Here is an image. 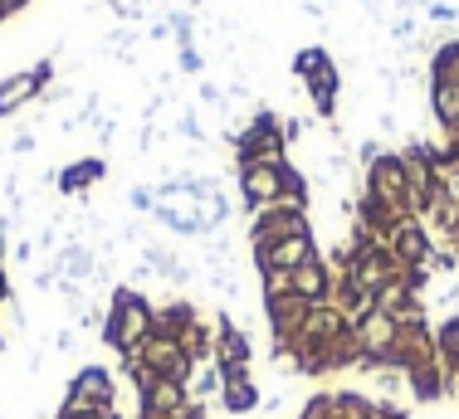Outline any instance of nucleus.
<instances>
[{
    "label": "nucleus",
    "instance_id": "1",
    "mask_svg": "<svg viewBox=\"0 0 459 419\" xmlns=\"http://www.w3.org/2000/svg\"><path fill=\"white\" fill-rule=\"evenodd\" d=\"M147 337H152V312H147V303H142L137 293H127V288H123V293L113 297V317L103 322V341H108L113 351H123L127 361H133Z\"/></svg>",
    "mask_w": 459,
    "mask_h": 419
},
{
    "label": "nucleus",
    "instance_id": "2",
    "mask_svg": "<svg viewBox=\"0 0 459 419\" xmlns=\"http://www.w3.org/2000/svg\"><path fill=\"white\" fill-rule=\"evenodd\" d=\"M255 259L264 273H293V269H303V263H313V239L289 235V239H279V244H259Z\"/></svg>",
    "mask_w": 459,
    "mask_h": 419
},
{
    "label": "nucleus",
    "instance_id": "3",
    "mask_svg": "<svg viewBox=\"0 0 459 419\" xmlns=\"http://www.w3.org/2000/svg\"><path fill=\"white\" fill-rule=\"evenodd\" d=\"M371 201H381L386 210H396L401 201H411L406 167H401L396 157H377V161H371Z\"/></svg>",
    "mask_w": 459,
    "mask_h": 419
},
{
    "label": "nucleus",
    "instance_id": "4",
    "mask_svg": "<svg viewBox=\"0 0 459 419\" xmlns=\"http://www.w3.org/2000/svg\"><path fill=\"white\" fill-rule=\"evenodd\" d=\"M289 175L283 167H245L239 171V191L249 205H279V195L289 191Z\"/></svg>",
    "mask_w": 459,
    "mask_h": 419
},
{
    "label": "nucleus",
    "instance_id": "5",
    "mask_svg": "<svg viewBox=\"0 0 459 419\" xmlns=\"http://www.w3.org/2000/svg\"><path fill=\"white\" fill-rule=\"evenodd\" d=\"M289 235H308V219L299 205H269V215L255 225V244H279Z\"/></svg>",
    "mask_w": 459,
    "mask_h": 419
},
{
    "label": "nucleus",
    "instance_id": "6",
    "mask_svg": "<svg viewBox=\"0 0 459 419\" xmlns=\"http://www.w3.org/2000/svg\"><path fill=\"white\" fill-rule=\"evenodd\" d=\"M186 410L181 381H147L142 385V419H171Z\"/></svg>",
    "mask_w": 459,
    "mask_h": 419
},
{
    "label": "nucleus",
    "instance_id": "7",
    "mask_svg": "<svg viewBox=\"0 0 459 419\" xmlns=\"http://www.w3.org/2000/svg\"><path fill=\"white\" fill-rule=\"evenodd\" d=\"M45 79H49V64H39V69H25V73H15V79L0 83V117L20 113V107H25L30 98L45 88Z\"/></svg>",
    "mask_w": 459,
    "mask_h": 419
},
{
    "label": "nucleus",
    "instance_id": "8",
    "mask_svg": "<svg viewBox=\"0 0 459 419\" xmlns=\"http://www.w3.org/2000/svg\"><path fill=\"white\" fill-rule=\"evenodd\" d=\"M69 395L74 400H89L93 410H113V376L108 371H98V366H89V371H79V376L69 381Z\"/></svg>",
    "mask_w": 459,
    "mask_h": 419
},
{
    "label": "nucleus",
    "instance_id": "9",
    "mask_svg": "<svg viewBox=\"0 0 459 419\" xmlns=\"http://www.w3.org/2000/svg\"><path fill=\"white\" fill-rule=\"evenodd\" d=\"M289 293L303 297V303H318V297L327 293V273L318 269V263H303V269L289 273Z\"/></svg>",
    "mask_w": 459,
    "mask_h": 419
},
{
    "label": "nucleus",
    "instance_id": "10",
    "mask_svg": "<svg viewBox=\"0 0 459 419\" xmlns=\"http://www.w3.org/2000/svg\"><path fill=\"white\" fill-rule=\"evenodd\" d=\"M93 259H89V249L83 244H64L59 249V263H54V273H64L69 283H79V278H93Z\"/></svg>",
    "mask_w": 459,
    "mask_h": 419
},
{
    "label": "nucleus",
    "instance_id": "11",
    "mask_svg": "<svg viewBox=\"0 0 459 419\" xmlns=\"http://www.w3.org/2000/svg\"><path fill=\"white\" fill-rule=\"evenodd\" d=\"M425 253H430V239H425L415 225H401L396 229V259H406L415 269V263H425Z\"/></svg>",
    "mask_w": 459,
    "mask_h": 419
},
{
    "label": "nucleus",
    "instance_id": "12",
    "mask_svg": "<svg viewBox=\"0 0 459 419\" xmlns=\"http://www.w3.org/2000/svg\"><path fill=\"white\" fill-rule=\"evenodd\" d=\"M430 103H435V117L445 127H459V83H435Z\"/></svg>",
    "mask_w": 459,
    "mask_h": 419
},
{
    "label": "nucleus",
    "instance_id": "13",
    "mask_svg": "<svg viewBox=\"0 0 459 419\" xmlns=\"http://www.w3.org/2000/svg\"><path fill=\"white\" fill-rule=\"evenodd\" d=\"M98 175H103V161H79V167H69V171L59 175V185L74 195V191H83V185H93Z\"/></svg>",
    "mask_w": 459,
    "mask_h": 419
},
{
    "label": "nucleus",
    "instance_id": "14",
    "mask_svg": "<svg viewBox=\"0 0 459 419\" xmlns=\"http://www.w3.org/2000/svg\"><path fill=\"white\" fill-rule=\"evenodd\" d=\"M221 400H225V410L245 415V410H255V405H259V395H255V385H249V381H235V385H225Z\"/></svg>",
    "mask_w": 459,
    "mask_h": 419
},
{
    "label": "nucleus",
    "instance_id": "15",
    "mask_svg": "<svg viewBox=\"0 0 459 419\" xmlns=\"http://www.w3.org/2000/svg\"><path fill=\"white\" fill-rule=\"evenodd\" d=\"M411 390H415V400H435V395H440V371L435 366H411Z\"/></svg>",
    "mask_w": 459,
    "mask_h": 419
},
{
    "label": "nucleus",
    "instance_id": "16",
    "mask_svg": "<svg viewBox=\"0 0 459 419\" xmlns=\"http://www.w3.org/2000/svg\"><path fill=\"white\" fill-rule=\"evenodd\" d=\"M299 419H333V395H318L313 405H303Z\"/></svg>",
    "mask_w": 459,
    "mask_h": 419
},
{
    "label": "nucleus",
    "instance_id": "17",
    "mask_svg": "<svg viewBox=\"0 0 459 419\" xmlns=\"http://www.w3.org/2000/svg\"><path fill=\"white\" fill-rule=\"evenodd\" d=\"M440 341H445V351H450V356L459 361V317H455V322H450V327H445V332H440Z\"/></svg>",
    "mask_w": 459,
    "mask_h": 419
},
{
    "label": "nucleus",
    "instance_id": "18",
    "mask_svg": "<svg viewBox=\"0 0 459 419\" xmlns=\"http://www.w3.org/2000/svg\"><path fill=\"white\" fill-rule=\"evenodd\" d=\"M54 346H59V351H74V332H69V327H64V332L54 337Z\"/></svg>",
    "mask_w": 459,
    "mask_h": 419
},
{
    "label": "nucleus",
    "instance_id": "19",
    "mask_svg": "<svg viewBox=\"0 0 459 419\" xmlns=\"http://www.w3.org/2000/svg\"><path fill=\"white\" fill-rule=\"evenodd\" d=\"M83 419H117V415H113V410H89Z\"/></svg>",
    "mask_w": 459,
    "mask_h": 419
},
{
    "label": "nucleus",
    "instance_id": "20",
    "mask_svg": "<svg viewBox=\"0 0 459 419\" xmlns=\"http://www.w3.org/2000/svg\"><path fill=\"white\" fill-rule=\"evenodd\" d=\"M15 5H25V0H0V10H5V15H10V10H15Z\"/></svg>",
    "mask_w": 459,
    "mask_h": 419
},
{
    "label": "nucleus",
    "instance_id": "21",
    "mask_svg": "<svg viewBox=\"0 0 459 419\" xmlns=\"http://www.w3.org/2000/svg\"><path fill=\"white\" fill-rule=\"evenodd\" d=\"M171 419H205V415H201V410H191V415H186V410H181V415H171Z\"/></svg>",
    "mask_w": 459,
    "mask_h": 419
},
{
    "label": "nucleus",
    "instance_id": "22",
    "mask_svg": "<svg viewBox=\"0 0 459 419\" xmlns=\"http://www.w3.org/2000/svg\"><path fill=\"white\" fill-rule=\"evenodd\" d=\"M0 419H5V415H0Z\"/></svg>",
    "mask_w": 459,
    "mask_h": 419
}]
</instances>
